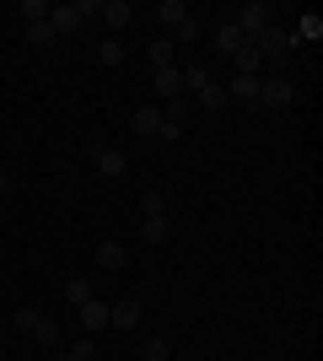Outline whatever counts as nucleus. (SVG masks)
Wrapping results in <instances>:
<instances>
[{
    "label": "nucleus",
    "mask_w": 323,
    "mask_h": 361,
    "mask_svg": "<svg viewBox=\"0 0 323 361\" xmlns=\"http://www.w3.org/2000/svg\"><path fill=\"white\" fill-rule=\"evenodd\" d=\"M259 103H264V108H291V103H296L291 75H259Z\"/></svg>",
    "instance_id": "f257e3e1"
},
{
    "label": "nucleus",
    "mask_w": 323,
    "mask_h": 361,
    "mask_svg": "<svg viewBox=\"0 0 323 361\" xmlns=\"http://www.w3.org/2000/svg\"><path fill=\"white\" fill-rule=\"evenodd\" d=\"M232 27H237V32H243V38H248V44H253V38H259V32L270 27V11H264L259 0H248L243 11H237V22H232Z\"/></svg>",
    "instance_id": "f03ea898"
},
{
    "label": "nucleus",
    "mask_w": 323,
    "mask_h": 361,
    "mask_svg": "<svg viewBox=\"0 0 323 361\" xmlns=\"http://www.w3.org/2000/svg\"><path fill=\"white\" fill-rule=\"evenodd\" d=\"M151 87L162 103H172V97H184V65H167V71H151Z\"/></svg>",
    "instance_id": "7ed1b4c3"
},
{
    "label": "nucleus",
    "mask_w": 323,
    "mask_h": 361,
    "mask_svg": "<svg viewBox=\"0 0 323 361\" xmlns=\"http://www.w3.org/2000/svg\"><path fill=\"white\" fill-rule=\"evenodd\" d=\"M92 162L103 178H124V167H129V157H124L119 146H92Z\"/></svg>",
    "instance_id": "20e7f679"
},
{
    "label": "nucleus",
    "mask_w": 323,
    "mask_h": 361,
    "mask_svg": "<svg viewBox=\"0 0 323 361\" xmlns=\"http://www.w3.org/2000/svg\"><path fill=\"white\" fill-rule=\"evenodd\" d=\"M76 318H81V329H87V334H103V329H108V302L87 297V302L76 307Z\"/></svg>",
    "instance_id": "39448f33"
},
{
    "label": "nucleus",
    "mask_w": 323,
    "mask_h": 361,
    "mask_svg": "<svg viewBox=\"0 0 323 361\" xmlns=\"http://www.w3.org/2000/svg\"><path fill=\"white\" fill-rule=\"evenodd\" d=\"M108 329H140V297H124L119 307H108Z\"/></svg>",
    "instance_id": "423d86ee"
},
{
    "label": "nucleus",
    "mask_w": 323,
    "mask_h": 361,
    "mask_svg": "<svg viewBox=\"0 0 323 361\" xmlns=\"http://www.w3.org/2000/svg\"><path fill=\"white\" fill-rule=\"evenodd\" d=\"M49 27H54V38H60V32H81L87 22H81L76 6H49Z\"/></svg>",
    "instance_id": "0eeeda50"
},
{
    "label": "nucleus",
    "mask_w": 323,
    "mask_h": 361,
    "mask_svg": "<svg viewBox=\"0 0 323 361\" xmlns=\"http://www.w3.org/2000/svg\"><path fill=\"white\" fill-rule=\"evenodd\" d=\"M129 130H135L140 140L156 135V130H162V108H156V103H140V108H135V119H129Z\"/></svg>",
    "instance_id": "6e6552de"
},
{
    "label": "nucleus",
    "mask_w": 323,
    "mask_h": 361,
    "mask_svg": "<svg viewBox=\"0 0 323 361\" xmlns=\"http://www.w3.org/2000/svg\"><path fill=\"white\" fill-rule=\"evenodd\" d=\"M146 60H151V71H167V65H178V44H172V38H151Z\"/></svg>",
    "instance_id": "1a4fd4ad"
},
{
    "label": "nucleus",
    "mask_w": 323,
    "mask_h": 361,
    "mask_svg": "<svg viewBox=\"0 0 323 361\" xmlns=\"http://www.w3.org/2000/svg\"><path fill=\"white\" fill-rule=\"evenodd\" d=\"M103 22L113 32H124L129 22H135V6H129V0H108V6H103Z\"/></svg>",
    "instance_id": "9d476101"
},
{
    "label": "nucleus",
    "mask_w": 323,
    "mask_h": 361,
    "mask_svg": "<svg viewBox=\"0 0 323 361\" xmlns=\"http://www.w3.org/2000/svg\"><path fill=\"white\" fill-rule=\"evenodd\" d=\"M97 264H103V270H113V275H119L124 264H129V248H124V243H97Z\"/></svg>",
    "instance_id": "9b49d317"
},
{
    "label": "nucleus",
    "mask_w": 323,
    "mask_h": 361,
    "mask_svg": "<svg viewBox=\"0 0 323 361\" xmlns=\"http://www.w3.org/2000/svg\"><path fill=\"white\" fill-rule=\"evenodd\" d=\"M156 108H162V124H178V130H184V119L194 114V97L184 92V97H172V103H156Z\"/></svg>",
    "instance_id": "f8f14e48"
},
{
    "label": "nucleus",
    "mask_w": 323,
    "mask_h": 361,
    "mask_svg": "<svg viewBox=\"0 0 323 361\" xmlns=\"http://www.w3.org/2000/svg\"><path fill=\"white\" fill-rule=\"evenodd\" d=\"M227 97L232 103H259V75H232Z\"/></svg>",
    "instance_id": "ddd939ff"
},
{
    "label": "nucleus",
    "mask_w": 323,
    "mask_h": 361,
    "mask_svg": "<svg viewBox=\"0 0 323 361\" xmlns=\"http://www.w3.org/2000/svg\"><path fill=\"white\" fill-rule=\"evenodd\" d=\"M232 65H237V75H264V54L253 44H243L237 54H232Z\"/></svg>",
    "instance_id": "4468645a"
},
{
    "label": "nucleus",
    "mask_w": 323,
    "mask_h": 361,
    "mask_svg": "<svg viewBox=\"0 0 323 361\" xmlns=\"http://www.w3.org/2000/svg\"><path fill=\"white\" fill-rule=\"evenodd\" d=\"M140 243H167V216H140Z\"/></svg>",
    "instance_id": "2eb2a0df"
},
{
    "label": "nucleus",
    "mask_w": 323,
    "mask_h": 361,
    "mask_svg": "<svg viewBox=\"0 0 323 361\" xmlns=\"http://www.w3.org/2000/svg\"><path fill=\"white\" fill-rule=\"evenodd\" d=\"M205 87H210V65H184V92L189 97H200Z\"/></svg>",
    "instance_id": "dca6fc26"
},
{
    "label": "nucleus",
    "mask_w": 323,
    "mask_h": 361,
    "mask_svg": "<svg viewBox=\"0 0 323 361\" xmlns=\"http://www.w3.org/2000/svg\"><path fill=\"white\" fill-rule=\"evenodd\" d=\"M248 38L237 27H232V22H221V27H215V49H221V54H237V49H243Z\"/></svg>",
    "instance_id": "f3484780"
},
{
    "label": "nucleus",
    "mask_w": 323,
    "mask_h": 361,
    "mask_svg": "<svg viewBox=\"0 0 323 361\" xmlns=\"http://www.w3.org/2000/svg\"><path fill=\"white\" fill-rule=\"evenodd\" d=\"M184 6H178V0H162V6H156V22H162V27H167V38H172V27H178V22H184Z\"/></svg>",
    "instance_id": "a211bd4d"
},
{
    "label": "nucleus",
    "mask_w": 323,
    "mask_h": 361,
    "mask_svg": "<svg viewBox=\"0 0 323 361\" xmlns=\"http://www.w3.org/2000/svg\"><path fill=\"white\" fill-rule=\"evenodd\" d=\"M227 103H232V97H227V87H221V81H210V87L194 97V108H227Z\"/></svg>",
    "instance_id": "6ab92c4d"
},
{
    "label": "nucleus",
    "mask_w": 323,
    "mask_h": 361,
    "mask_svg": "<svg viewBox=\"0 0 323 361\" xmlns=\"http://www.w3.org/2000/svg\"><path fill=\"white\" fill-rule=\"evenodd\" d=\"M194 38H200V16L189 11L184 22H178V27H172V44H194Z\"/></svg>",
    "instance_id": "aec40b11"
},
{
    "label": "nucleus",
    "mask_w": 323,
    "mask_h": 361,
    "mask_svg": "<svg viewBox=\"0 0 323 361\" xmlns=\"http://www.w3.org/2000/svg\"><path fill=\"white\" fill-rule=\"evenodd\" d=\"M296 38H312V44H318V38H323V16H318V11H308L302 22H296Z\"/></svg>",
    "instance_id": "412c9836"
},
{
    "label": "nucleus",
    "mask_w": 323,
    "mask_h": 361,
    "mask_svg": "<svg viewBox=\"0 0 323 361\" xmlns=\"http://www.w3.org/2000/svg\"><path fill=\"white\" fill-rule=\"evenodd\" d=\"M97 65H108V71H113V65H124V44H119V38H108V44L97 49Z\"/></svg>",
    "instance_id": "4be33fe9"
},
{
    "label": "nucleus",
    "mask_w": 323,
    "mask_h": 361,
    "mask_svg": "<svg viewBox=\"0 0 323 361\" xmlns=\"http://www.w3.org/2000/svg\"><path fill=\"white\" fill-rule=\"evenodd\" d=\"M65 297H70V307H81V302L92 297V281H87V275H76V281L65 286Z\"/></svg>",
    "instance_id": "5701e85b"
},
{
    "label": "nucleus",
    "mask_w": 323,
    "mask_h": 361,
    "mask_svg": "<svg viewBox=\"0 0 323 361\" xmlns=\"http://www.w3.org/2000/svg\"><path fill=\"white\" fill-rule=\"evenodd\" d=\"M38 340H44V345H60V318H38Z\"/></svg>",
    "instance_id": "b1692460"
},
{
    "label": "nucleus",
    "mask_w": 323,
    "mask_h": 361,
    "mask_svg": "<svg viewBox=\"0 0 323 361\" xmlns=\"http://www.w3.org/2000/svg\"><path fill=\"white\" fill-rule=\"evenodd\" d=\"M162 205H167L162 189H146V195H140V216H162Z\"/></svg>",
    "instance_id": "393cba45"
},
{
    "label": "nucleus",
    "mask_w": 323,
    "mask_h": 361,
    "mask_svg": "<svg viewBox=\"0 0 323 361\" xmlns=\"http://www.w3.org/2000/svg\"><path fill=\"white\" fill-rule=\"evenodd\" d=\"M27 44H54V27H49V16H44V22H27Z\"/></svg>",
    "instance_id": "a878e982"
},
{
    "label": "nucleus",
    "mask_w": 323,
    "mask_h": 361,
    "mask_svg": "<svg viewBox=\"0 0 323 361\" xmlns=\"http://www.w3.org/2000/svg\"><path fill=\"white\" fill-rule=\"evenodd\" d=\"M38 318H44V313H38V307H16V318H11V324H16V329H38Z\"/></svg>",
    "instance_id": "bb28decb"
},
{
    "label": "nucleus",
    "mask_w": 323,
    "mask_h": 361,
    "mask_svg": "<svg viewBox=\"0 0 323 361\" xmlns=\"http://www.w3.org/2000/svg\"><path fill=\"white\" fill-rule=\"evenodd\" d=\"M140 361H167V340H146V350H140Z\"/></svg>",
    "instance_id": "cd10ccee"
},
{
    "label": "nucleus",
    "mask_w": 323,
    "mask_h": 361,
    "mask_svg": "<svg viewBox=\"0 0 323 361\" xmlns=\"http://www.w3.org/2000/svg\"><path fill=\"white\" fill-rule=\"evenodd\" d=\"M22 16H27V22H44L49 6H44V0H22Z\"/></svg>",
    "instance_id": "c85d7f7f"
},
{
    "label": "nucleus",
    "mask_w": 323,
    "mask_h": 361,
    "mask_svg": "<svg viewBox=\"0 0 323 361\" xmlns=\"http://www.w3.org/2000/svg\"><path fill=\"white\" fill-rule=\"evenodd\" d=\"M76 11H81V22H92V16H103V6L97 0H76Z\"/></svg>",
    "instance_id": "c756f323"
},
{
    "label": "nucleus",
    "mask_w": 323,
    "mask_h": 361,
    "mask_svg": "<svg viewBox=\"0 0 323 361\" xmlns=\"http://www.w3.org/2000/svg\"><path fill=\"white\" fill-rule=\"evenodd\" d=\"M6 195H11V178H6V173H0V205H6Z\"/></svg>",
    "instance_id": "7c9ffc66"
},
{
    "label": "nucleus",
    "mask_w": 323,
    "mask_h": 361,
    "mask_svg": "<svg viewBox=\"0 0 323 361\" xmlns=\"http://www.w3.org/2000/svg\"><path fill=\"white\" fill-rule=\"evenodd\" d=\"M54 361H76V356H70V350H65V356H54Z\"/></svg>",
    "instance_id": "2f4dec72"
},
{
    "label": "nucleus",
    "mask_w": 323,
    "mask_h": 361,
    "mask_svg": "<svg viewBox=\"0 0 323 361\" xmlns=\"http://www.w3.org/2000/svg\"><path fill=\"white\" fill-rule=\"evenodd\" d=\"M0 221H6V205H0Z\"/></svg>",
    "instance_id": "473e14b6"
}]
</instances>
